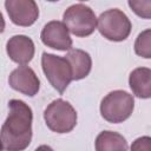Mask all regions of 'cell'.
I'll return each mask as SVG.
<instances>
[{"instance_id":"5b68a950","label":"cell","mask_w":151,"mask_h":151,"mask_svg":"<svg viewBox=\"0 0 151 151\" xmlns=\"http://www.w3.org/2000/svg\"><path fill=\"white\" fill-rule=\"evenodd\" d=\"M98 29L107 40L123 41L130 35L131 21L123 11L112 8L103 12L99 15Z\"/></svg>"},{"instance_id":"6da1fadb","label":"cell","mask_w":151,"mask_h":151,"mask_svg":"<svg viewBox=\"0 0 151 151\" xmlns=\"http://www.w3.org/2000/svg\"><path fill=\"white\" fill-rule=\"evenodd\" d=\"M8 109V116L1 127L2 150L24 151L32 139V110L19 99L9 100Z\"/></svg>"},{"instance_id":"3957f363","label":"cell","mask_w":151,"mask_h":151,"mask_svg":"<svg viewBox=\"0 0 151 151\" xmlns=\"http://www.w3.org/2000/svg\"><path fill=\"white\" fill-rule=\"evenodd\" d=\"M44 119L51 131L67 133L77 125V112L68 101L55 99L45 109Z\"/></svg>"},{"instance_id":"5bb4252c","label":"cell","mask_w":151,"mask_h":151,"mask_svg":"<svg viewBox=\"0 0 151 151\" xmlns=\"http://www.w3.org/2000/svg\"><path fill=\"white\" fill-rule=\"evenodd\" d=\"M134 52L142 58H151V28L140 32L134 41Z\"/></svg>"},{"instance_id":"9a60e30c","label":"cell","mask_w":151,"mask_h":151,"mask_svg":"<svg viewBox=\"0 0 151 151\" xmlns=\"http://www.w3.org/2000/svg\"><path fill=\"white\" fill-rule=\"evenodd\" d=\"M130 8L143 19H151V0H130Z\"/></svg>"},{"instance_id":"9c48e42d","label":"cell","mask_w":151,"mask_h":151,"mask_svg":"<svg viewBox=\"0 0 151 151\" xmlns=\"http://www.w3.org/2000/svg\"><path fill=\"white\" fill-rule=\"evenodd\" d=\"M8 83L13 90L21 92L22 94L28 97L35 96L40 88V81L35 72L31 67L25 65L19 66L11 72Z\"/></svg>"},{"instance_id":"4fadbf2b","label":"cell","mask_w":151,"mask_h":151,"mask_svg":"<svg viewBox=\"0 0 151 151\" xmlns=\"http://www.w3.org/2000/svg\"><path fill=\"white\" fill-rule=\"evenodd\" d=\"M127 142L118 132L103 131L96 138V151H126Z\"/></svg>"},{"instance_id":"7c38bea8","label":"cell","mask_w":151,"mask_h":151,"mask_svg":"<svg viewBox=\"0 0 151 151\" xmlns=\"http://www.w3.org/2000/svg\"><path fill=\"white\" fill-rule=\"evenodd\" d=\"M129 85L136 97L151 98V68L138 67L133 70L129 77Z\"/></svg>"},{"instance_id":"8992f818","label":"cell","mask_w":151,"mask_h":151,"mask_svg":"<svg viewBox=\"0 0 151 151\" xmlns=\"http://www.w3.org/2000/svg\"><path fill=\"white\" fill-rule=\"evenodd\" d=\"M64 24L68 31L77 37H87L97 27L98 19L94 12L84 4H74L64 13Z\"/></svg>"},{"instance_id":"277c9868","label":"cell","mask_w":151,"mask_h":151,"mask_svg":"<svg viewBox=\"0 0 151 151\" xmlns=\"http://www.w3.org/2000/svg\"><path fill=\"white\" fill-rule=\"evenodd\" d=\"M41 66L51 85L59 93H64L71 80H73L72 68L68 60L65 57L63 58L55 54L44 52L41 57Z\"/></svg>"},{"instance_id":"ba28073f","label":"cell","mask_w":151,"mask_h":151,"mask_svg":"<svg viewBox=\"0 0 151 151\" xmlns=\"http://www.w3.org/2000/svg\"><path fill=\"white\" fill-rule=\"evenodd\" d=\"M40 38L47 47L59 51L72 50V39L70 37L68 28L61 21L53 20L47 22L41 31Z\"/></svg>"},{"instance_id":"e0dca14e","label":"cell","mask_w":151,"mask_h":151,"mask_svg":"<svg viewBox=\"0 0 151 151\" xmlns=\"http://www.w3.org/2000/svg\"><path fill=\"white\" fill-rule=\"evenodd\" d=\"M34 151H53V149L51 146H48V145H40Z\"/></svg>"},{"instance_id":"8fae6325","label":"cell","mask_w":151,"mask_h":151,"mask_svg":"<svg viewBox=\"0 0 151 151\" xmlns=\"http://www.w3.org/2000/svg\"><path fill=\"white\" fill-rule=\"evenodd\" d=\"M65 58L68 60V63L71 65L73 80L84 79L91 72L92 59L87 52L79 50V48H72L68 51V53L65 55Z\"/></svg>"},{"instance_id":"7a4b0ae2","label":"cell","mask_w":151,"mask_h":151,"mask_svg":"<svg viewBox=\"0 0 151 151\" xmlns=\"http://www.w3.org/2000/svg\"><path fill=\"white\" fill-rule=\"evenodd\" d=\"M134 107L132 94L123 90H116L106 94L100 104L101 117L109 123H122L130 118Z\"/></svg>"},{"instance_id":"52a82bcc","label":"cell","mask_w":151,"mask_h":151,"mask_svg":"<svg viewBox=\"0 0 151 151\" xmlns=\"http://www.w3.org/2000/svg\"><path fill=\"white\" fill-rule=\"evenodd\" d=\"M5 7L11 21L18 26H31L39 17L38 5L33 0H6Z\"/></svg>"},{"instance_id":"30bf717a","label":"cell","mask_w":151,"mask_h":151,"mask_svg":"<svg viewBox=\"0 0 151 151\" xmlns=\"http://www.w3.org/2000/svg\"><path fill=\"white\" fill-rule=\"evenodd\" d=\"M6 51L12 61L25 65L34 57V42L27 35H14L7 41Z\"/></svg>"},{"instance_id":"2e32d148","label":"cell","mask_w":151,"mask_h":151,"mask_svg":"<svg viewBox=\"0 0 151 151\" xmlns=\"http://www.w3.org/2000/svg\"><path fill=\"white\" fill-rule=\"evenodd\" d=\"M131 151H151V137L143 136L137 138L131 145Z\"/></svg>"}]
</instances>
